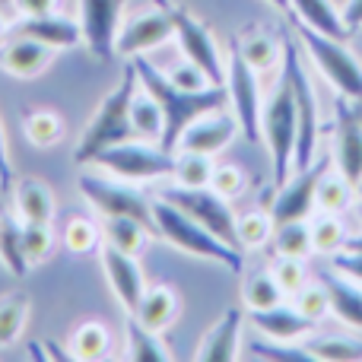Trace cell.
I'll return each mask as SVG.
<instances>
[{
    "label": "cell",
    "instance_id": "1",
    "mask_svg": "<svg viewBox=\"0 0 362 362\" xmlns=\"http://www.w3.org/2000/svg\"><path fill=\"white\" fill-rule=\"evenodd\" d=\"M131 61H134V67H137L140 86H144L146 93L159 102V108H163L165 124H163L159 146L169 150V153L178 150V140H181V134H185V127L191 124V121H197L200 115L216 112V108H226V102H229L226 86H206V89L191 93V89H178L175 83H172L163 70L153 67L144 54L131 57Z\"/></svg>",
    "mask_w": 362,
    "mask_h": 362
},
{
    "label": "cell",
    "instance_id": "2",
    "mask_svg": "<svg viewBox=\"0 0 362 362\" xmlns=\"http://www.w3.org/2000/svg\"><path fill=\"white\" fill-rule=\"evenodd\" d=\"M137 89H140V76L131 61L124 67V74H121V80L115 83V89L99 102L89 124L83 127L80 140H76V150H74L76 165H93L102 150H108L115 144H124V140H134L131 102L137 95Z\"/></svg>",
    "mask_w": 362,
    "mask_h": 362
},
{
    "label": "cell",
    "instance_id": "3",
    "mask_svg": "<svg viewBox=\"0 0 362 362\" xmlns=\"http://www.w3.org/2000/svg\"><path fill=\"white\" fill-rule=\"evenodd\" d=\"M153 223H156V235L163 242H169L172 248L194 257H204V261H213V264H223L232 274H242L245 267L242 251L232 248L219 235H213L206 226H200L194 216L178 210L175 204H169L163 197H153Z\"/></svg>",
    "mask_w": 362,
    "mask_h": 362
},
{
    "label": "cell",
    "instance_id": "4",
    "mask_svg": "<svg viewBox=\"0 0 362 362\" xmlns=\"http://www.w3.org/2000/svg\"><path fill=\"white\" fill-rule=\"evenodd\" d=\"M102 172L131 181V185H144V181H159V178H172L175 172V153L163 150L159 144H144V140H124L115 144L108 150H102L95 156V163Z\"/></svg>",
    "mask_w": 362,
    "mask_h": 362
},
{
    "label": "cell",
    "instance_id": "5",
    "mask_svg": "<svg viewBox=\"0 0 362 362\" xmlns=\"http://www.w3.org/2000/svg\"><path fill=\"white\" fill-rule=\"evenodd\" d=\"M261 134H264V140H267L270 159H274V181H276V187H280V185H286L289 172H293L296 134H299L296 99H293V86H289L286 76H283V83L276 86V93L270 95V102L264 105Z\"/></svg>",
    "mask_w": 362,
    "mask_h": 362
},
{
    "label": "cell",
    "instance_id": "6",
    "mask_svg": "<svg viewBox=\"0 0 362 362\" xmlns=\"http://www.w3.org/2000/svg\"><path fill=\"white\" fill-rule=\"evenodd\" d=\"M296 29H299L302 45H305L308 57L315 61V67L321 70V76H325L344 99L362 102V67L356 57L344 48V42H337V38H331V35H321V32H315L312 25L299 23V19H296Z\"/></svg>",
    "mask_w": 362,
    "mask_h": 362
},
{
    "label": "cell",
    "instance_id": "7",
    "mask_svg": "<svg viewBox=\"0 0 362 362\" xmlns=\"http://www.w3.org/2000/svg\"><path fill=\"white\" fill-rule=\"evenodd\" d=\"M76 185H80V194L89 200V206H93L102 219L131 216L156 232V223H153V200L146 197V194H140L131 181H121L115 175L105 178V175H95V172H83Z\"/></svg>",
    "mask_w": 362,
    "mask_h": 362
},
{
    "label": "cell",
    "instance_id": "8",
    "mask_svg": "<svg viewBox=\"0 0 362 362\" xmlns=\"http://www.w3.org/2000/svg\"><path fill=\"white\" fill-rule=\"evenodd\" d=\"M286 54V70L283 76L293 86V99H296V118H299V134H296V153H293V169H308L315 163V153H318V99H315L312 80H308L305 67L299 61V51L293 45L283 48Z\"/></svg>",
    "mask_w": 362,
    "mask_h": 362
},
{
    "label": "cell",
    "instance_id": "9",
    "mask_svg": "<svg viewBox=\"0 0 362 362\" xmlns=\"http://www.w3.org/2000/svg\"><path fill=\"white\" fill-rule=\"evenodd\" d=\"M156 197L175 204L178 210H185L187 216H194L200 226L219 235L223 242H229L232 248H238V232H235V213L229 206V197L216 194L213 187H181V185H169L156 194ZM242 251V248H238Z\"/></svg>",
    "mask_w": 362,
    "mask_h": 362
},
{
    "label": "cell",
    "instance_id": "10",
    "mask_svg": "<svg viewBox=\"0 0 362 362\" xmlns=\"http://www.w3.org/2000/svg\"><path fill=\"white\" fill-rule=\"evenodd\" d=\"M226 93L232 102V115L238 121V131L251 140L261 144V83H257V70L238 54L235 42L229 48V64H226Z\"/></svg>",
    "mask_w": 362,
    "mask_h": 362
},
{
    "label": "cell",
    "instance_id": "11",
    "mask_svg": "<svg viewBox=\"0 0 362 362\" xmlns=\"http://www.w3.org/2000/svg\"><path fill=\"white\" fill-rule=\"evenodd\" d=\"M169 10H172L175 38H178V48H181V54H185V61L197 64L213 86H226V61H223V54H219V48H216L213 32L206 29L200 19H194L185 6L169 4Z\"/></svg>",
    "mask_w": 362,
    "mask_h": 362
},
{
    "label": "cell",
    "instance_id": "12",
    "mask_svg": "<svg viewBox=\"0 0 362 362\" xmlns=\"http://www.w3.org/2000/svg\"><path fill=\"white\" fill-rule=\"evenodd\" d=\"M169 38H175V23H172V10L169 0H156V6L137 13V16L124 19V25L118 29V51L121 57H137L146 51L165 45Z\"/></svg>",
    "mask_w": 362,
    "mask_h": 362
},
{
    "label": "cell",
    "instance_id": "13",
    "mask_svg": "<svg viewBox=\"0 0 362 362\" xmlns=\"http://www.w3.org/2000/svg\"><path fill=\"white\" fill-rule=\"evenodd\" d=\"M127 0H80V29L83 45L89 54L99 61H112L118 51V29H121V13H124Z\"/></svg>",
    "mask_w": 362,
    "mask_h": 362
},
{
    "label": "cell",
    "instance_id": "14",
    "mask_svg": "<svg viewBox=\"0 0 362 362\" xmlns=\"http://www.w3.org/2000/svg\"><path fill=\"white\" fill-rule=\"evenodd\" d=\"M99 257H102V270H105V280H108V286H112L115 299H118L121 308L131 315L134 308H137L144 289H146L144 270H140L137 257L124 255V251L112 248V245H105V242H102V248H99Z\"/></svg>",
    "mask_w": 362,
    "mask_h": 362
},
{
    "label": "cell",
    "instance_id": "15",
    "mask_svg": "<svg viewBox=\"0 0 362 362\" xmlns=\"http://www.w3.org/2000/svg\"><path fill=\"white\" fill-rule=\"evenodd\" d=\"M238 134V121L235 115H226V108H216L210 115H200L197 121L185 127L178 140V150H191V153H204V156H216L226 146L235 140Z\"/></svg>",
    "mask_w": 362,
    "mask_h": 362
},
{
    "label": "cell",
    "instance_id": "16",
    "mask_svg": "<svg viewBox=\"0 0 362 362\" xmlns=\"http://www.w3.org/2000/svg\"><path fill=\"white\" fill-rule=\"evenodd\" d=\"M327 169V163H312L308 169H299V175L289 178L286 185H280L270 216L274 223H293V219H308V213L315 210V187H318L321 172Z\"/></svg>",
    "mask_w": 362,
    "mask_h": 362
},
{
    "label": "cell",
    "instance_id": "17",
    "mask_svg": "<svg viewBox=\"0 0 362 362\" xmlns=\"http://www.w3.org/2000/svg\"><path fill=\"white\" fill-rule=\"evenodd\" d=\"M337 169L356 185L362 178V121L353 112L350 99H337V134H334Z\"/></svg>",
    "mask_w": 362,
    "mask_h": 362
},
{
    "label": "cell",
    "instance_id": "18",
    "mask_svg": "<svg viewBox=\"0 0 362 362\" xmlns=\"http://www.w3.org/2000/svg\"><path fill=\"white\" fill-rule=\"evenodd\" d=\"M10 200L19 223H54V191L42 178H13Z\"/></svg>",
    "mask_w": 362,
    "mask_h": 362
},
{
    "label": "cell",
    "instance_id": "19",
    "mask_svg": "<svg viewBox=\"0 0 362 362\" xmlns=\"http://www.w3.org/2000/svg\"><path fill=\"white\" fill-rule=\"evenodd\" d=\"M51 57H54V51L48 45L35 42L29 35H16L0 48V70L16 76V80H32V76L48 70Z\"/></svg>",
    "mask_w": 362,
    "mask_h": 362
},
{
    "label": "cell",
    "instance_id": "20",
    "mask_svg": "<svg viewBox=\"0 0 362 362\" xmlns=\"http://www.w3.org/2000/svg\"><path fill=\"white\" fill-rule=\"evenodd\" d=\"M16 35H29L35 42L48 45L51 51H67L83 45L80 23L61 16V13H48V16H23L16 25Z\"/></svg>",
    "mask_w": 362,
    "mask_h": 362
},
{
    "label": "cell",
    "instance_id": "21",
    "mask_svg": "<svg viewBox=\"0 0 362 362\" xmlns=\"http://www.w3.org/2000/svg\"><path fill=\"white\" fill-rule=\"evenodd\" d=\"M242 318L238 308H226L223 318L204 334L194 359L200 362H232L238 356V344H242Z\"/></svg>",
    "mask_w": 362,
    "mask_h": 362
},
{
    "label": "cell",
    "instance_id": "22",
    "mask_svg": "<svg viewBox=\"0 0 362 362\" xmlns=\"http://www.w3.org/2000/svg\"><path fill=\"white\" fill-rule=\"evenodd\" d=\"M251 325L270 340H302L315 331L318 321L305 318L296 305H270V308H257L251 312Z\"/></svg>",
    "mask_w": 362,
    "mask_h": 362
},
{
    "label": "cell",
    "instance_id": "23",
    "mask_svg": "<svg viewBox=\"0 0 362 362\" xmlns=\"http://www.w3.org/2000/svg\"><path fill=\"white\" fill-rule=\"evenodd\" d=\"M318 280L325 283L327 299H331V312L337 315L344 325L362 331V289L356 286V280H350L340 270H321Z\"/></svg>",
    "mask_w": 362,
    "mask_h": 362
},
{
    "label": "cell",
    "instance_id": "24",
    "mask_svg": "<svg viewBox=\"0 0 362 362\" xmlns=\"http://www.w3.org/2000/svg\"><path fill=\"white\" fill-rule=\"evenodd\" d=\"M181 312V302H178V293L172 286H146L144 296H140L137 308H134V318L140 325H146L150 331H159L163 334L172 321L178 318Z\"/></svg>",
    "mask_w": 362,
    "mask_h": 362
},
{
    "label": "cell",
    "instance_id": "25",
    "mask_svg": "<svg viewBox=\"0 0 362 362\" xmlns=\"http://www.w3.org/2000/svg\"><path fill=\"white\" fill-rule=\"evenodd\" d=\"M289 6H293V16L299 19V23L312 25L321 35H331V38H337V42L350 38V25L344 23L340 10L331 0H289Z\"/></svg>",
    "mask_w": 362,
    "mask_h": 362
},
{
    "label": "cell",
    "instance_id": "26",
    "mask_svg": "<svg viewBox=\"0 0 362 362\" xmlns=\"http://www.w3.org/2000/svg\"><path fill=\"white\" fill-rule=\"evenodd\" d=\"M102 238L105 245L112 248L124 251V255H134L137 257L140 251L150 245V238H159L150 226H144L140 219H131V216H105L102 219Z\"/></svg>",
    "mask_w": 362,
    "mask_h": 362
},
{
    "label": "cell",
    "instance_id": "27",
    "mask_svg": "<svg viewBox=\"0 0 362 362\" xmlns=\"http://www.w3.org/2000/svg\"><path fill=\"white\" fill-rule=\"evenodd\" d=\"M124 356L134 362H169L172 353L165 350L159 331H150L146 325H140L134 315H127L124 325Z\"/></svg>",
    "mask_w": 362,
    "mask_h": 362
},
{
    "label": "cell",
    "instance_id": "28",
    "mask_svg": "<svg viewBox=\"0 0 362 362\" xmlns=\"http://www.w3.org/2000/svg\"><path fill=\"white\" fill-rule=\"evenodd\" d=\"M112 353V334L102 321H80L70 334V356L83 362H99Z\"/></svg>",
    "mask_w": 362,
    "mask_h": 362
},
{
    "label": "cell",
    "instance_id": "29",
    "mask_svg": "<svg viewBox=\"0 0 362 362\" xmlns=\"http://www.w3.org/2000/svg\"><path fill=\"white\" fill-rule=\"evenodd\" d=\"M0 264L19 280L29 276L32 270V261L23 245V223L16 216H0Z\"/></svg>",
    "mask_w": 362,
    "mask_h": 362
},
{
    "label": "cell",
    "instance_id": "30",
    "mask_svg": "<svg viewBox=\"0 0 362 362\" xmlns=\"http://www.w3.org/2000/svg\"><path fill=\"white\" fill-rule=\"evenodd\" d=\"M353 194H356V185L344 172L325 169L318 178V187H315V206L321 213H344L353 204Z\"/></svg>",
    "mask_w": 362,
    "mask_h": 362
},
{
    "label": "cell",
    "instance_id": "31",
    "mask_svg": "<svg viewBox=\"0 0 362 362\" xmlns=\"http://www.w3.org/2000/svg\"><path fill=\"white\" fill-rule=\"evenodd\" d=\"M32 299L25 293H6L0 296V350L13 346L23 337L25 325H29Z\"/></svg>",
    "mask_w": 362,
    "mask_h": 362
},
{
    "label": "cell",
    "instance_id": "32",
    "mask_svg": "<svg viewBox=\"0 0 362 362\" xmlns=\"http://www.w3.org/2000/svg\"><path fill=\"white\" fill-rule=\"evenodd\" d=\"M163 108H159V102L153 99L150 93H146L144 86L137 89V95H134L131 102V127H134V137L137 140H156L163 137Z\"/></svg>",
    "mask_w": 362,
    "mask_h": 362
},
{
    "label": "cell",
    "instance_id": "33",
    "mask_svg": "<svg viewBox=\"0 0 362 362\" xmlns=\"http://www.w3.org/2000/svg\"><path fill=\"white\" fill-rule=\"evenodd\" d=\"M274 251L276 257H308L315 251L312 245V223L308 219H293V223H280L274 229Z\"/></svg>",
    "mask_w": 362,
    "mask_h": 362
},
{
    "label": "cell",
    "instance_id": "34",
    "mask_svg": "<svg viewBox=\"0 0 362 362\" xmlns=\"http://www.w3.org/2000/svg\"><path fill=\"white\" fill-rule=\"evenodd\" d=\"M213 156H204V153H191V150H178L175 153V172H172V181L181 187H210L213 178Z\"/></svg>",
    "mask_w": 362,
    "mask_h": 362
},
{
    "label": "cell",
    "instance_id": "35",
    "mask_svg": "<svg viewBox=\"0 0 362 362\" xmlns=\"http://www.w3.org/2000/svg\"><path fill=\"white\" fill-rule=\"evenodd\" d=\"M23 134L29 137L32 146H54L61 144L64 137V121L57 112H51V108H35V112L25 115L23 121Z\"/></svg>",
    "mask_w": 362,
    "mask_h": 362
},
{
    "label": "cell",
    "instance_id": "36",
    "mask_svg": "<svg viewBox=\"0 0 362 362\" xmlns=\"http://www.w3.org/2000/svg\"><path fill=\"white\" fill-rule=\"evenodd\" d=\"M235 48H238V54L257 70V74H261V70H270L283 54L280 45H276V38L264 35V32H251V35H245L242 42H235Z\"/></svg>",
    "mask_w": 362,
    "mask_h": 362
},
{
    "label": "cell",
    "instance_id": "37",
    "mask_svg": "<svg viewBox=\"0 0 362 362\" xmlns=\"http://www.w3.org/2000/svg\"><path fill=\"white\" fill-rule=\"evenodd\" d=\"M274 216L261 210H248L242 216H235V232H238V248H261L264 242L274 238Z\"/></svg>",
    "mask_w": 362,
    "mask_h": 362
},
{
    "label": "cell",
    "instance_id": "38",
    "mask_svg": "<svg viewBox=\"0 0 362 362\" xmlns=\"http://www.w3.org/2000/svg\"><path fill=\"white\" fill-rule=\"evenodd\" d=\"M283 296L286 293L280 289V283H276V276L270 274V270H257V274H251L248 280H245V305H248L251 312L280 305Z\"/></svg>",
    "mask_w": 362,
    "mask_h": 362
},
{
    "label": "cell",
    "instance_id": "39",
    "mask_svg": "<svg viewBox=\"0 0 362 362\" xmlns=\"http://www.w3.org/2000/svg\"><path fill=\"white\" fill-rule=\"evenodd\" d=\"M102 226H95L89 216H74L64 226V245H67L74 255H93L102 248Z\"/></svg>",
    "mask_w": 362,
    "mask_h": 362
},
{
    "label": "cell",
    "instance_id": "40",
    "mask_svg": "<svg viewBox=\"0 0 362 362\" xmlns=\"http://www.w3.org/2000/svg\"><path fill=\"white\" fill-rule=\"evenodd\" d=\"M305 346L312 350L315 359H325V362L362 359V344H356V340H350V337H334V334H325V337H312Z\"/></svg>",
    "mask_w": 362,
    "mask_h": 362
},
{
    "label": "cell",
    "instance_id": "41",
    "mask_svg": "<svg viewBox=\"0 0 362 362\" xmlns=\"http://www.w3.org/2000/svg\"><path fill=\"white\" fill-rule=\"evenodd\" d=\"M346 229L344 223L337 219V213H321L318 219L312 223V245L315 251H321V255H337L340 248L346 245Z\"/></svg>",
    "mask_w": 362,
    "mask_h": 362
},
{
    "label": "cell",
    "instance_id": "42",
    "mask_svg": "<svg viewBox=\"0 0 362 362\" xmlns=\"http://www.w3.org/2000/svg\"><path fill=\"white\" fill-rule=\"evenodd\" d=\"M23 245H25V255H29L32 264L48 261L57 248L51 223H23Z\"/></svg>",
    "mask_w": 362,
    "mask_h": 362
},
{
    "label": "cell",
    "instance_id": "43",
    "mask_svg": "<svg viewBox=\"0 0 362 362\" xmlns=\"http://www.w3.org/2000/svg\"><path fill=\"white\" fill-rule=\"evenodd\" d=\"M251 356L276 359V362H315L312 350L296 340H276V344H251Z\"/></svg>",
    "mask_w": 362,
    "mask_h": 362
},
{
    "label": "cell",
    "instance_id": "44",
    "mask_svg": "<svg viewBox=\"0 0 362 362\" xmlns=\"http://www.w3.org/2000/svg\"><path fill=\"white\" fill-rule=\"evenodd\" d=\"M296 308H299L305 318H312V321H321L327 312H331V299H327V289H325V283H305V286L296 293V302H293Z\"/></svg>",
    "mask_w": 362,
    "mask_h": 362
},
{
    "label": "cell",
    "instance_id": "45",
    "mask_svg": "<svg viewBox=\"0 0 362 362\" xmlns=\"http://www.w3.org/2000/svg\"><path fill=\"white\" fill-rule=\"evenodd\" d=\"M270 274L276 276V283H280V289L286 296H296L302 286H305V267H302L299 257H280Z\"/></svg>",
    "mask_w": 362,
    "mask_h": 362
},
{
    "label": "cell",
    "instance_id": "46",
    "mask_svg": "<svg viewBox=\"0 0 362 362\" xmlns=\"http://www.w3.org/2000/svg\"><path fill=\"white\" fill-rule=\"evenodd\" d=\"M210 187L223 197H238L245 191V172L238 165H216L210 178Z\"/></svg>",
    "mask_w": 362,
    "mask_h": 362
},
{
    "label": "cell",
    "instance_id": "47",
    "mask_svg": "<svg viewBox=\"0 0 362 362\" xmlns=\"http://www.w3.org/2000/svg\"><path fill=\"white\" fill-rule=\"evenodd\" d=\"M169 76L172 83H175L178 89H191V93H197V89H206V86H213L210 80H206V74L197 67V64H191V61H185V64H175V67L169 70Z\"/></svg>",
    "mask_w": 362,
    "mask_h": 362
},
{
    "label": "cell",
    "instance_id": "48",
    "mask_svg": "<svg viewBox=\"0 0 362 362\" xmlns=\"http://www.w3.org/2000/svg\"><path fill=\"white\" fill-rule=\"evenodd\" d=\"M334 267H337L340 274H346L350 280L362 283V251H356V248H340L337 255H334Z\"/></svg>",
    "mask_w": 362,
    "mask_h": 362
},
{
    "label": "cell",
    "instance_id": "49",
    "mask_svg": "<svg viewBox=\"0 0 362 362\" xmlns=\"http://www.w3.org/2000/svg\"><path fill=\"white\" fill-rule=\"evenodd\" d=\"M10 6L19 16H48L61 10V0H10Z\"/></svg>",
    "mask_w": 362,
    "mask_h": 362
},
{
    "label": "cell",
    "instance_id": "50",
    "mask_svg": "<svg viewBox=\"0 0 362 362\" xmlns=\"http://www.w3.org/2000/svg\"><path fill=\"white\" fill-rule=\"evenodd\" d=\"M13 187V159H10V146H6V134L0 124V191L10 194Z\"/></svg>",
    "mask_w": 362,
    "mask_h": 362
},
{
    "label": "cell",
    "instance_id": "51",
    "mask_svg": "<svg viewBox=\"0 0 362 362\" xmlns=\"http://www.w3.org/2000/svg\"><path fill=\"white\" fill-rule=\"evenodd\" d=\"M340 16H344V23L350 25V32L359 29L362 25V0H346L344 10H340Z\"/></svg>",
    "mask_w": 362,
    "mask_h": 362
},
{
    "label": "cell",
    "instance_id": "52",
    "mask_svg": "<svg viewBox=\"0 0 362 362\" xmlns=\"http://www.w3.org/2000/svg\"><path fill=\"white\" fill-rule=\"evenodd\" d=\"M6 32H10V23H6L4 10H0V42H4V38H6Z\"/></svg>",
    "mask_w": 362,
    "mask_h": 362
},
{
    "label": "cell",
    "instance_id": "53",
    "mask_svg": "<svg viewBox=\"0 0 362 362\" xmlns=\"http://www.w3.org/2000/svg\"><path fill=\"white\" fill-rule=\"evenodd\" d=\"M270 4L276 6V10H283V13H289V0H270Z\"/></svg>",
    "mask_w": 362,
    "mask_h": 362
},
{
    "label": "cell",
    "instance_id": "54",
    "mask_svg": "<svg viewBox=\"0 0 362 362\" xmlns=\"http://www.w3.org/2000/svg\"><path fill=\"white\" fill-rule=\"evenodd\" d=\"M350 105H353V112H356L359 121H362V102H350Z\"/></svg>",
    "mask_w": 362,
    "mask_h": 362
},
{
    "label": "cell",
    "instance_id": "55",
    "mask_svg": "<svg viewBox=\"0 0 362 362\" xmlns=\"http://www.w3.org/2000/svg\"><path fill=\"white\" fill-rule=\"evenodd\" d=\"M356 194H359V197H362V178L356 181Z\"/></svg>",
    "mask_w": 362,
    "mask_h": 362
},
{
    "label": "cell",
    "instance_id": "56",
    "mask_svg": "<svg viewBox=\"0 0 362 362\" xmlns=\"http://www.w3.org/2000/svg\"><path fill=\"white\" fill-rule=\"evenodd\" d=\"M4 6H10V0H0V10H4Z\"/></svg>",
    "mask_w": 362,
    "mask_h": 362
},
{
    "label": "cell",
    "instance_id": "57",
    "mask_svg": "<svg viewBox=\"0 0 362 362\" xmlns=\"http://www.w3.org/2000/svg\"><path fill=\"white\" fill-rule=\"evenodd\" d=\"M359 216H362V204H359Z\"/></svg>",
    "mask_w": 362,
    "mask_h": 362
}]
</instances>
